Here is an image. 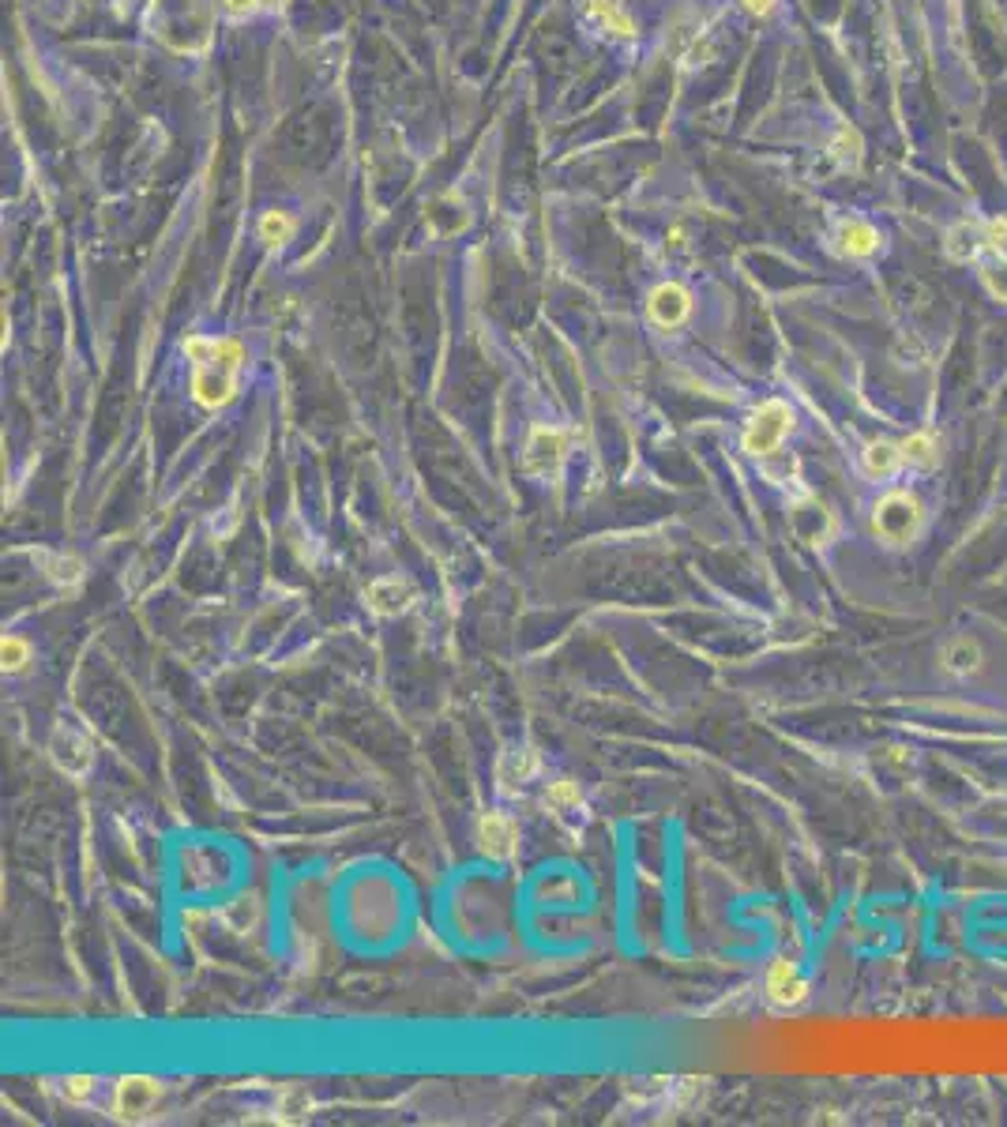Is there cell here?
<instances>
[{
    "label": "cell",
    "mask_w": 1007,
    "mask_h": 1127,
    "mask_svg": "<svg viewBox=\"0 0 1007 1127\" xmlns=\"http://www.w3.org/2000/svg\"><path fill=\"white\" fill-rule=\"evenodd\" d=\"M188 365H192V399L218 410L237 395V376L245 365V346L237 339H207L192 335L185 342Z\"/></svg>",
    "instance_id": "6da1fadb"
},
{
    "label": "cell",
    "mask_w": 1007,
    "mask_h": 1127,
    "mask_svg": "<svg viewBox=\"0 0 1007 1127\" xmlns=\"http://www.w3.org/2000/svg\"><path fill=\"white\" fill-rule=\"evenodd\" d=\"M147 23L151 34L173 53H200L211 46L215 12L211 0H151Z\"/></svg>",
    "instance_id": "7a4b0ae2"
},
{
    "label": "cell",
    "mask_w": 1007,
    "mask_h": 1127,
    "mask_svg": "<svg viewBox=\"0 0 1007 1127\" xmlns=\"http://www.w3.org/2000/svg\"><path fill=\"white\" fill-rule=\"evenodd\" d=\"M921 526H925V504L910 489H891L872 508V534L895 549L910 545L921 534Z\"/></svg>",
    "instance_id": "3957f363"
},
{
    "label": "cell",
    "mask_w": 1007,
    "mask_h": 1127,
    "mask_svg": "<svg viewBox=\"0 0 1007 1127\" xmlns=\"http://www.w3.org/2000/svg\"><path fill=\"white\" fill-rule=\"evenodd\" d=\"M790 429H793V410L786 402L771 399L748 417L741 444L752 459H767V455H775V451L782 448V440L790 436Z\"/></svg>",
    "instance_id": "277c9868"
},
{
    "label": "cell",
    "mask_w": 1007,
    "mask_h": 1127,
    "mask_svg": "<svg viewBox=\"0 0 1007 1127\" xmlns=\"http://www.w3.org/2000/svg\"><path fill=\"white\" fill-rule=\"evenodd\" d=\"M568 448H572V440H568L564 429H557V425H534L527 436V448H523V470L538 481H553L560 474L564 459H568Z\"/></svg>",
    "instance_id": "5b68a950"
},
{
    "label": "cell",
    "mask_w": 1007,
    "mask_h": 1127,
    "mask_svg": "<svg viewBox=\"0 0 1007 1127\" xmlns=\"http://www.w3.org/2000/svg\"><path fill=\"white\" fill-rule=\"evenodd\" d=\"M158 1097H162V1086L151 1075H124L113 1090V1116L117 1120H128V1124H140L155 1112Z\"/></svg>",
    "instance_id": "8992f818"
},
{
    "label": "cell",
    "mask_w": 1007,
    "mask_h": 1127,
    "mask_svg": "<svg viewBox=\"0 0 1007 1127\" xmlns=\"http://www.w3.org/2000/svg\"><path fill=\"white\" fill-rule=\"evenodd\" d=\"M49 752H53V763H57L64 774H76L79 778V774L91 771L94 748H91V737H87L79 726L61 722L57 733H53V741H49Z\"/></svg>",
    "instance_id": "52a82bcc"
},
{
    "label": "cell",
    "mask_w": 1007,
    "mask_h": 1127,
    "mask_svg": "<svg viewBox=\"0 0 1007 1127\" xmlns=\"http://www.w3.org/2000/svg\"><path fill=\"white\" fill-rule=\"evenodd\" d=\"M763 992L775 1007H801L808 1000V981L790 958H775L763 977Z\"/></svg>",
    "instance_id": "ba28073f"
},
{
    "label": "cell",
    "mask_w": 1007,
    "mask_h": 1127,
    "mask_svg": "<svg viewBox=\"0 0 1007 1127\" xmlns=\"http://www.w3.org/2000/svg\"><path fill=\"white\" fill-rule=\"evenodd\" d=\"M688 312H692V294L684 290L681 282H662V286H654L651 297H647V316H651L658 327H666V331L681 327L684 320H688Z\"/></svg>",
    "instance_id": "9c48e42d"
},
{
    "label": "cell",
    "mask_w": 1007,
    "mask_h": 1127,
    "mask_svg": "<svg viewBox=\"0 0 1007 1127\" xmlns=\"http://www.w3.org/2000/svg\"><path fill=\"white\" fill-rule=\"evenodd\" d=\"M414 598H418L414 583H410V579H399V575H384V579H376V583L365 590V602H369V609L380 613V617H399V613H406V609L414 605Z\"/></svg>",
    "instance_id": "30bf717a"
},
{
    "label": "cell",
    "mask_w": 1007,
    "mask_h": 1127,
    "mask_svg": "<svg viewBox=\"0 0 1007 1127\" xmlns=\"http://www.w3.org/2000/svg\"><path fill=\"white\" fill-rule=\"evenodd\" d=\"M478 846L489 861H508L519 846V831L504 812H485L478 823Z\"/></svg>",
    "instance_id": "8fae6325"
},
{
    "label": "cell",
    "mask_w": 1007,
    "mask_h": 1127,
    "mask_svg": "<svg viewBox=\"0 0 1007 1127\" xmlns=\"http://www.w3.org/2000/svg\"><path fill=\"white\" fill-rule=\"evenodd\" d=\"M835 241H838V252L850 256V260H868V256H876V252L884 248L880 230H876L872 222H865V218H846V222L838 226Z\"/></svg>",
    "instance_id": "7c38bea8"
},
{
    "label": "cell",
    "mask_w": 1007,
    "mask_h": 1127,
    "mask_svg": "<svg viewBox=\"0 0 1007 1127\" xmlns=\"http://www.w3.org/2000/svg\"><path fill=\"white\" fill-rule=\"evenodd\" d=\"M944 252L959 263L977 260L981 252H989V248H985V230L974 226V222H959V226H951L947 237H944Z\"/></svg>",
    "instance_id": "4fadbf2b"
},
{
    "label": "cell",
    "mask_w": 1007,
    "mask_h": 1127,
    "mask_svg": "<svg viewBox=\"0 0 1007 1127\" xmlns=\"http://www.w3.org/2000/svg\"><path fill=\"white\" fill-rule=\"evenodd\" d=\"M534 771H538L534 752H530V748H512V752H504L500 763H496V782H500V789H515V786H523Z\"/></svg>",
    "instance_id": "5bb4252c"
},
{
    "label": "cell",
    "mask_w": 1007,
    "mask_h": 1127,
    "mask_svg": "<svg viewBox=\"0 0 1007 1127\" xmlns=\"http://www.w3.org/2000/svg\"><path fill=\"white\" fill-rule=\"evenodd\" d=\"M902 466V448L899 444H891V440H872L865 448V474L876 481L891 478V474H899Z\"/></svg>",
    "instance_id": "9a60e30c"
},
{
    "label": "cell",
    "mask_w": 1007,
    "mask_h": 1127,
    "mask_svg": "<svg viewBox=\"0 0 1007 1127\" xmlns=\"http://www.w3.org/2000/svg\"><path fill=\"white\" fill-rule=\"evenodd\" d=\"M940 662H944L947 673L966 677V673H974L977 665H981V647H977V639H970V635H955L944 647V654H940Z\"/></svg>",
    "instance_id": "2e32d148"
},
{
    "label": "cell",
    "mask_w": 1007,
    "mask_h": 1127,
    "mask_svg": "<svg viewBox=\"0 0 1007 1127\" xmlns=\"http://www.w3.org/2000/svg\"><path fill=\"white\" fill-rule=\"evenodd\" d=\"M902 448V466H914V470H932L940 463V444L932 433H910L906 440H899Z\"/></svg>",
    "instance_id": "e0dca14e"
},
{
    "label": "cell",
    "mask_w": 1007,
    "mask_h": 1127,
    "mask_svg": "<svg viewBox=\"0 0 1007 1127\" xmlns=\"http://www.w3.org/2000/svg\"><path fill=\"white\" fill-rule=\"evenodd\" d=\"M587 16L598 19L605 31L620 34V38H632L636 34V27H632V19L620 12L613 0H587Z\"/></svg>",
    "instance_id": "ac0fdd59"
},
{
    "label": "cell",
    "mask_w": 1007,
    "mask_h": 1127,
    "mask_svg": "<svg viewBox=\"0 0 1007 1127\" xmlns=\"http://www.w3.org/2000/svg\"><path fill=\"white\" fill-rule=\"evenodd\" d=\"M981 282L996 301L1007 305V256L1004 252H992L989 260H981Z\"/></svg>",
    "instance_id": "d6986e66"
},
{
    "label": "cell",
    "mask_w": 1007,
    "mask_h": 1127,
    "mask_svg": "<svg viewBox=\"0 0 1007 1127\" xmlns=\"http://www.w3.org/2000/svg\"><path fill=\"white\" fill-rule=\"evenodd\" d=\"M831 155L846 166V170H857L861 166V136H857V128H838L835 143H831Z\"/></svg>",
    "instance_id": "ffe728a7"
},
{
    "label": "cell",
    "mask_w": 1007,
    "mask_h": 1127,
    "mask_svg": "<svg viewBox=\"0 0 1007 1127\" xmlns=\"http://www.w3.org/2000/svg\"><path fill=\"white\" fill-rule=\"evenodd\" d=\"M27 662H31V643L23 635H4V643H0L4 673H19V669H27Z\"/></svg>",
    "instance_id": "44dd1931"
},
{
    "label": "cell",
    "mask_w": 1007,
    "mask_h": 1127,
    "mask_svg": "<svg viewBox=\"0 0 1007 1127\" xmlns=\"http://www.w3.org/2000/svg\"><path fill=\"white\" fill-rule=\"evenodd\" d=\"M260 237H264L267 245H286V241L294 237V218L286 215V211H267V215L260 218Z\"/></svg>",
    "instance_id": "7402d4cb"
},
{
    "label": "cell",
    "mask_w": 1007,
    "mask_h": 1127,
    "mask_svg": "<svg viewBox=\"0 0 1007 1127\" xmlns=\"http://www.w3.org/2000/svg\"><path fill=\"white\" fill-rule=\"evenodd\" d=\"M545 804H549L553 812H572V808H579V804H583V793H579V786H575V782L560 778V782H553V786L545 789Z\"/></svg>",
    "instance_id": "603a6c76"
},
{
    "label": "cell",
    "mask_w": 1007,
    "mask_h": 1127,
    "mask_svg": "<svg viewBox=\"0 0 1007 1127\" xmlns=\"http://www.w3.org/2000/svg\"><path fill=\"white\" fill-rule=\"evenodd\" d=\"M61 1094L68 1097L72 1105H83V1101L94 1094V1079L91 1075H68V1079L61 1082Z\"/></svg>",
    "instance_id": "cb8c5ba5"
},
{
    "label": "cell",
    "mask_w": 1007,
    "mask_h": 1127,
    "mask_svg": "<svg viewBox=\"0 0 1007 1127\" xmlns=\"http://www.w3.org/2000/svg\"><path fill=\"white\" fill-rule=\"evenodd\" d=\"M981 230H985V248H989V252H1004L1007 248V218H989Z\"/></svg>",
    "instance_id": "d4e9b609"
},
{
    "label": "cell",
    "mask_w": 1007,
    "mask_h": 1127,
    "mask_svg": "<svg viewBox=\"0 0 1007 1127\" xmlns=\"http://www.w3.org/2000/svg\"><path fill=\"white\" fill-rule=\"evenodd\" d=\"M218 4H222V12L230 19H248L264 8V0H218Z\"/></svg>",
    "instance_id": "484cf974"
},
{
    "label": "cell",
    "mask_w": 1007,
    "mask_h": 1127,
    "mask_svg": "<svg viewBox=\"0 0 1007 1127\" xmlns=\"http://www.w3.org/2000/svg\"><path fill=\"white\" fill-rule=\"evenodd\" d=\"M741 4L752 12V16H771V8H775L778 0H741Z\"/></svg>",
    "instance_id": "4316f807"
},
{
    "label": "cell",
    "mask_w": 1007,
    "mask_h": 1127,
    "mask_svg": "<svg viewBox=\"0 0 1007 1127\" xmlns=\"http://www.w3.org/2000/svg\"><path fill=\"white\" fill-rule=\"evenodd\" d=\"M290 0H264V8H286Z\"/></svg>",
    "instance_id": "83f0119b"
}]
</instances>
